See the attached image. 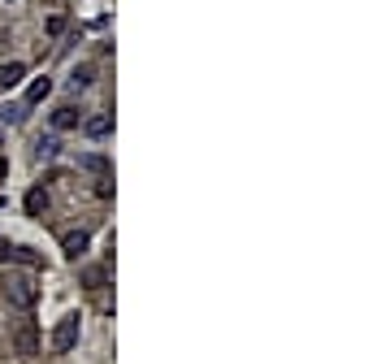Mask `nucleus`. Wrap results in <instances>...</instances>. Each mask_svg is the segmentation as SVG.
Instances as JSON below:
<instances>
[{
	"label": "nucleus",
	"instance_id": "1",
	"mask_svg": "<svg viewBox=\"0 0 390 364\" xmlns=\"http://www.w3.org/2000/svg\"><path fill=\"white\" fill-rule=\"evenodd\" d=\"M74 343H78V312H66L57 330H52L48 347H52V355H66V351H74Z\"/></svg>",
	"mask_w": 390,
	"mask_h": 364
},
{
	"label": "nucleus",
	"instance_id": "2",
	"mask_svg": "<svg viewBox=\"0 0 390 364\" xmlns=\"http://www.w3.org/2000/svg\"><path fill=\"white\" fill-rule=\"evenodd\" d=\"M5 299H9L14 308L31 312V308L39 303V286H35L31 278H9V282H5Z\"/></svg>",
	"mask_w": 390,
	"mask_h": 364
},
{
	"label": "nucleus",
	"instance_id": "3",
	"mask_svg": "<svg viewBox=\"0 0 390 364\" xmlns=\"http://www.w3.org/2000/svg\"><path fill=\"white\" fill-rule=\"evenodd\" d=\"M83 130H87V139H108V135H113V118H108V113H91V118H83Z\"/></svg>",
	"mask_w": 390,
	"mask_h": 364
},
{
	"label": "nucleus",
	"instance_id": "4",
	"mask_svg": "<svg viewBox=\"0 0 390 364\" xmlns=\"http://www.w3.org/2000/svg\"><path fill=\"white\" fill-rule=\"evenodd\" d=\"M87 243H91L87 230H66V234H61V251H66L70 260H78V256L87 251Z\"/></svg>",
	"mask_w": 390,
	"mask_h": 364
},
{
	"label": "nucleus",
	"instance_id": "5",
	"mask_svg": "<svg viewBox=\"0 0 390 364\" xmlns=\"http://www.w3.org/2000/svg\"><path fill=\"white\" fill-rule=\"evenodd\" d=\"M22 78H26V66H22V61H9V66H0V91L18 87Z\"/></svg>",
	"mask_w": 390,
	"mask_h": 364
},
{
	"label": "nucleus",
	"instance_id": "6",
	"mask_svg": "<svg viewBox=\"0 0 390 364\" xmlns=\"http://www.w3.org/2000/svg\"><path fill=\"white\" fill-rule=\"evenodd\" d=\"M52 126H57V130H70V126H78V109H74V104H61V109L52 113Z\"/></svg>",
	"mask_w": 390,
	"mask_h": 364
},
{
	"label": "nucleus",
	"instance_id": "7",
	"mask_svg": "<svg viewBox=\"0 0 390 364\" xmlns=\"http://www.w3.org/2000/svg\"><path fill=\"white\" fill-rule=\"evenodd\" d=\"M48 91H52V78H35V83L26 87V104H43Z\"/></svg>",
	"mask_w": 390,
	"mask_h": 364
},
{
	"label": "nucleus",
	"instance_id": "8",
	"mask_svg": "<svg viewBox=\"0 0 390 364\" xmlns=\"http://www.w3.org/2000/svg\"><path fill=\"white\" fill-rule=\"evenodd\" d=\"M57 152H61V143H57V139H52V135L35 143V156H39V161H52V156H57Z\"/></svg>",
	"mask_w": 390,
	"mask_h": 364
},
{
	"label": "nucleus",
	"instance_id": "9",
	"mask_svg": "<svg viewBox=\"0 0 390 364\" xmlns=\"http://www.w3.org/2000/svg\"><path fill=\"white\" fill-rule=\"evenodd\" d=\"M35 347H39V343H35V330L22 326V330H18V351H22V355H35Z\"/></svg>",
	"mask_w": 390,
	"mask_h": 364
},
{
	"label": "nucleus",
	"instance_id": "10",
	"mask_svg": "<svg viewBox=\"0 0 390 364\" xmlns=\"http://www.w3.org/2000/svg\"><path fill=\"white\" fill-rule=\"evenodd\" d=\"M43 208H48V195H43V191H31V195H26V213H31V217H39Z\"/></svg>",
	"mask_w": 390,
	"mask_h": 364
},
{
	"label": "nucleus",
	"instance_id": "11",
	"mask_svg": "<svg viewBox=\"0 0 390 364\" xmlns=\"http://www.w3.org/2000/svg\"><path fill=\"white\" fill-rule=\"evenodd\" d=\"M83 170H91V174H108V161H104V156H83Z\"/></svg>",
	"mask_w": 390,
	"mask_h": 364
},
{
	"label": "nucleus",
	"instance_id": "12",
	"mask_svg": "<svg viewBox=\"0 0 390 364\" xmlns=\"http://www.w3.org/2000/svg\"><path fill=\"white\" fill-rule=\"evenodd\" d=\"M70 83H74V87H87V83H91V66H78V70H74V78H70Z\"/></svg>",
	"mask_w": 390,
	"mask_h": 364
},
{
	"label": "nucleus",
	"instance_id": "13",
	"mask_svg": "<svg viewBox=\"0 0 390 364\" xmlns=\"http://www.w3.org/2000/svg\"><path fill=\"white\" fill-rule=\"evenodd\" d=\"M61 31H66V14H52L48 18V35H61Z\"/></svg>",
	"mask_w": 390,
	"mask_h": 364
},
{
	"label": "nucleus",
	"instance_id": "14",
	"mask_svg": "<svg viewBox=\"0 0 390 364\" xmlns=\"http://www.w3.org/2000/svg\"><path fill=\"white\" fill-rule=\"evenodd\" d=\"M22 118V109H14V104H5V109H0V122H18Z\"/></svg>",
	"mask_w": 390,
	"mask_h": 364
},
{
	"label": "nucleus",
	"instance_id": "15",
	"mask_svg": "<svg viewBox=\"0 0 390 364\" xmlns=\"http://www.w3.org/2000/svg\"><path fill=\"white\" fill-rule=\"evenodd\" d=\"M96 195H100V199H108V195H113V187H108V178H100V182H96Z\"/></svg>",
	"mask_w": 390,
	"mask_h": 364
},
{
	"label": "nucleus",
	"instance_id": "16",
	"mask_svg": "<svg viewBox=\"0 0 390 364\" xmlns=\"http://www.w3.org/2000/svg\"><path fill=\"white\" fill-rule=\"evenodd\" d=\"M5 174H9V165H5V161H0V178H5Z\"/></svg>",
	"mask_w": 390,
	"mask_h": 364
}]
</instances>
